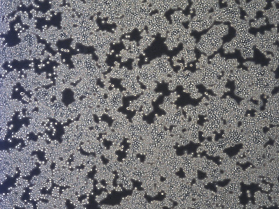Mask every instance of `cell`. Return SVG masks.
<instances>
[{
	"label": "cell",
	"mask_w": 279,
	"mask_h": 209,
	"mask_svg": "<svg viewBox=\"0 0 279 209\" xmlns=\"http://www.w3.org/2000/svg\"><path fill=\"white\" fill-rule=\"evenodd\" d=\"M229 140H228V139L227 138V137H224V138H223V139H221V140H220L219 142H218L217 143H216V147H217V149H219V150H222L224 149L225 147H226V146L228 145V143H229Z\"/></svg>",
	"instance_id": "obj_1"
}]
</instances>
